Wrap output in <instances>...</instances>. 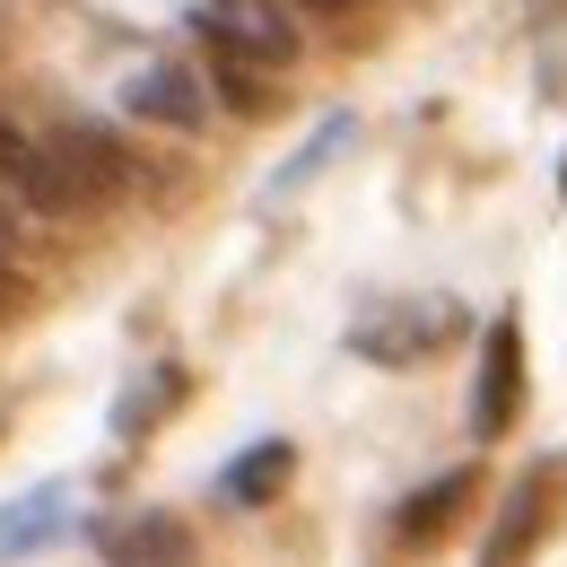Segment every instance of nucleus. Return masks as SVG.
Masks as SVG:
<instances>
[{
    "instance_id": "obj_4",
    "label": "nucleus",
    "mask_w": 567,
    "mask_h": 567,
    "mask_svg": "<svg viewBox=\"0 0 567 567\" xmlns=\"http://www.w3.org/2000/svg\"><path fill=\"white\" fill-rule=\"evenodd\" d=\"M524 411V323L515 315H489V332H481V375H472V436L497 445L506 427Z\"/></svg>"
},
{
    "instance_id": "obj_18",
    "label": "nucleus",
    "mask_w": 567,
    "mask_h": 567,
    "mask_svg": "<svg viewBox=\"0 0 567 567\" xmlns=\"http://www.w3.org/2000/svg\"><path fill=\"white\" fill-rule=\"evenodd\" d=\"M559 193H567V184H559Z\"/></svg>"
},
{
    "instance_id": "obj_10",
    "label": "nucleus",
    "mask_w": 567,
    "mask_h": 567,
    "mask_svg": "<svg viewBox=\"0 0 567 567\" xmlns=\"http://www.w3.org/2000/svg\"><path fill=\"white\" fill-rule=\"evenodd\" d=\"M62 533H71V481H44V489L9 497L0 506V567L44 550V542H62Z\"/></svg>"
},
{
    "instance_id": "obj_1",
    "label": "nucleus",
    "mask_w": 567,
    "mask_h": 567,
    "mask_svg": "<svg viewBox=\"0 0 567 567\" xmlns=\"http://www.w3.org/2000/svg\"><path fill=\"white\" fill-rule=\"evenodd\" d=\"M445 341H463V306L454 297H402V306H375L350 323V350L375 358V367H420Z\"/></svg>"
},
{
    "instance_id": "obj_9",
    "label": "nucleus",
    "mask_w": 567,
    "mask_h": 567,
    "mask_svg": "<svg viewBox=\"0 0 567 567\" xmlns=\"http://www.w3.org/2000/svg\"><path fill=\"white\" fill-rule=\"evenodd\" d=\"M472 497H481V463H463V472H436L427 489L402 497V515H393V533L411 542V550H427V542H445L463 515H472Z\"/></svg>"
},
{
    "instance_id": "obj_15",
    "label": "nucleus",
    "mask_w": 567,
    "mask_h": 567,
    "mask_svg": "<svg viewBox=\"0 0 567 567\" xmlns=\"http://www.w3.org/2000/svg\"><path fill=\"white\" fill-rule=\"evenodd\" d=\"M18 315H27V280H18L9 254H0V323H18Z\"/></svg>"
},
{
    "instance_id": "obj_7",
    "label": "nucleus",
    "mask_w": 567,
    "mask_h": 567,
    "mask_svg": "<svg viewBox=\"0 0 567 567\" xmlns=\"http://www.w3.org/2000/svg\"><path fill=\"white\" fill-rule=\"evenodd\" d=\"M53 148V166H62V184H71L79 202H96V193H123L132 184V157L114 132H96V123H62V132H44Z\"/></svg>"
},
{
    "instance_id": "obj_12",
    "label": "nucleus",
    "mask_w": 567,
    "mask_h": 567,
    "mask_svg": "<svg viewBox=\"0 0 567 567\" xmlns=\"http://www.w3.org/2000/svg\"><path fill=\"white\" fill-rule=\"evenodd\" d=\"M184 393H193V375H184V367H148L141 384L114 402V436H123V445H141L148 427H157L166 411H175V402H184Z\"/></svg>"
},
{
    "instance_id": "obj_16",
    "label": "nucleus",
    "mask_w": 567,
    "mask_h": 567,
    "mask_svg": "<svg viewBox=\"0 0 567 567\" xmlns=\"http://www.w3.org/2000/svg\"><path fill=\"white\" fill-rule=\"evenodd\" d=\"M9 236H18V202L0 193V254H9Z\"/></svg>"
},
{
    "instance_id": "obj_6",
    "label": "nucleus",
    "mask_w": 567,
    "mask_h": 567,
    "mask_svg": "<svg viewBox=\"0 0 567 567\" xmlns=\"http://www.w3.org/2000/svg\"><path fill=\"white\" fill-rule=\"evenodd\" d=\"M0 193L27 202V210H44V218H71L79 210V193L62 184V166H53V148L35 141V132H18L9 114H0Z\"/></svg>"
},
{
    "instance_id": "obj_8",
    "label": "nucleus",
    "mask_w": 567,
    "mask_h": 567,
    "mask_svg": "<svg viewBox=\"0 0 567 567\" xmlns=\"http://www.w3.org/2000/svg\"><path fill=\"white\" fill-rule=\"evenodd\" d=\"M123 105H132L141 123H166V132H202V123H210L202 79L184 71V62H148V71H132V79H123Z\"/></svg>"
},
{
    "instance_id": "obj_17",
    "label": "nucleus",
    "mask_w": 567,
    "mask_h": 567,
    "mask_svg": "<svg viewBox=\"0 0 567 567\" xmlns=\"http://www.w3.org/2000/svg\"><path fill=\"white\" fill-rule=\"evenodd\" d=\"M297 9H323V18H350L358 0H297Z\"/></svg>"
},
{
    "instance_id": "obj_13",
    "label": "nucleus",
    "mask_w": 567,
    "mask_h": 567,
    "mask_svg": "<svg viewBox=\"0 0 567 567\" xmlns=\"http://www.w3.org/2000/svg\"><path fill=\"white\" fill-rule=\"evenodd\" d=\"M210 87L236 105V114H280V87H271V71H254V62H236V53H218V62H210Z\"/></svg>"
},
{
    "instance_id": "obj_3",
    "label": "nucleus",
    "mask_w": 567,
    "mask_h": 567,
    "mask_svg": "<svg viewBox=\"0 0 567 567\" xmlns=\"http://www.w3.org/2000/svg\"><path fill=\"white\" fill-rule=\"evenodd\" d=\"M550 524H559V463H533L524 481H506V497H497V524H489V542H481V567H524L542 542H550Z\"/></svg>"
},
{
    "instance_id": "obj_14",
    "label": "nucleus",
    "mask_w": 567,
    "mask_h": 567,
    "mask_svg": "<svg viewBox=\"0 0 567 567\" xmlns=\"http://www.w3.org/2000/svg\"><path fill=\"white\" fill-rule=\"evenodd\" d=\"M350 114H332V123H323V132H315V141L297 148V157H288L280 175H271V202H288V193H297V184H306V175H315V166H323V157H332V148H350Z\"/></svg>"
},
{
    "instance_id": "obj_5",
    "label": "nucleus",
    "mask_w": 567,
    "mask_h": 567,
    "mask_svg": "<svg viewBox=\"0 0 567 567\" xmlns=\"http://www.w3.org/2000/svg\"><path fill=\"white\" fill-rule=\"evenodd\" d=\"M96 550H105V567H202L193 524H184V515H166V506L105 515V524H96Z\"/></svg>"
},
{
    "instance_id": "obj_2",
    "label": "nucleus",
    "mask_w": 567,
    "mask_h": 567,
    "mask_svg": "<svg viewBox=\"0 0 567 567\" xmlns=\"http://www.w3.org/2000/svg\"><path fill=\"white\" fill-rule=\"evenodd\" d=\"M193 27L210 35L218 53L254 62V71H288L297 62V9L288 0H193Z\"/></svg>"
},
{
    "instance_id": "obj_11",
    "label": "nucleus",
    "mask_w": 567,
    "mask_h": 567,
    "mask_svg": "<svg viewBox=\"0 0 567 567\" xmlns=\"http://www.w3.org/2000/svg\"><path fill=\"white\" fill-rule=\"evenodd\" d=\"M288 472H297V445L288 436H262V445H245L227 472H218V497L227 506H271L288 489Z\"/></svg>"
}]
</instances>
